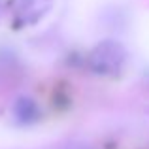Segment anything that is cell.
<instances>
[{"mask_svg":"<svg viewBox=\"0 0 149 149\" xmlns=\"http://www.w3.org/2000/svg\"><path fill=\"white\" fill-rule=\"evenodd\" d=\"M127 62V49L121 42L104 40L87 55V66L98 76H117Z\"/></svg>","mask_w":149,"mask_h":149,"instance_id":"6da1fadb","label":"cell"},{"mask_svg":"<svg viewBox=\"0 0 149 149\" xmlns=\"http://www.w3.org/2000/svg\"><path fill=\"white\" fill-rule=\"evenodd\" d=\"M53 6V0H10V10L17 26L40 23Z\"/></svg>","mask_w":149,"mask_h":149,"instance_id":"7a4b0ae2","label":"cell"},{"mask_svg":"<svg viewBox=\"0 0 149 149\" xmlns=\"http://www.w3.org/2000/svg\"><path fill=\"white\" fill-rule=\"evenodd\" d=\"M15 115L21 123H30L38 117V108L30 98H19L15 102Z\"/></svg>","mask_w":149,"mask_h":149,"instance_id":"3957f363","label":"cell"}]
</instances>
